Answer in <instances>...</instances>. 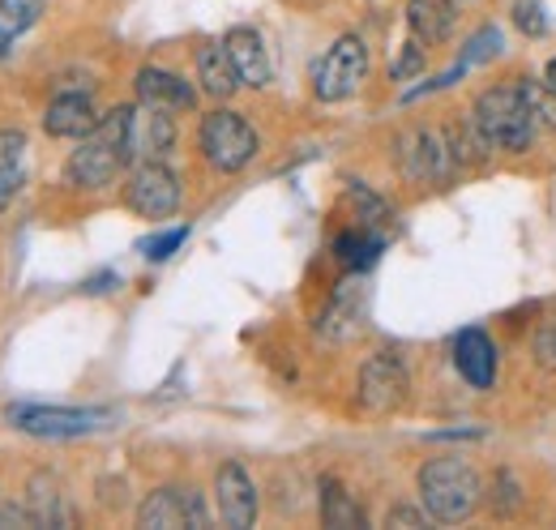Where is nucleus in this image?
Wrapping results in <instances>:
<instances>
[{"instance_id":"6ab92c4d","label":"nucleus","mask_w":556,"mask_h":530,"mask_svg":"<svg viewBox=\"0 0 556 530\" xmlns=\"http://www.w3.org/2000/svg\"><path fill=\"white\" fill-rule=\"evenodd\" d=\"M198 81H202V90H206L210 99H231L244 86L240 68H236L231 52H227V43H206L198 52Z\"/></svg>"},{"instance_id":"aec40b11","label":"nucleus","mask_w":556,"mask_h":530,"mask_svg":"<svg viewBox=\"0 0 556 530\" xmlns=\"http://www.w3.org/2000/svg\"><path fill=\"white\" fill-rule=\"evenodd\" d=\"M26 505L35 509V518H39V527H70L73 514L70 505H65V496H61V483L52 479V475H30V496H26Z\"/></svg>"},{"instance_id":"473e14b6","label":"nucleus","mask_w":556,"mask_h":530,"mask_svg":"<svg viewBox=\"0 0 556 530\" xmlns=\"http://www.w3.org/2000/svg\"><path fill=\"white\" fill-rule=\"evenodd\" d=\"M17 189H22V167H0V210L17 198Z\"/></svg>"},{"instance_id":"5701e85b","label":"nucleus","mask_w":556,"mask_h":530,"mask_svg":"<svg viewBox=\"0 0 556 530\" xmlns=\"http://www.w3.org/2000/svg\"><path fill=\"white\" fill-rule=\"evenodd\" d=\"M348 201H351V210H355V218H359V227H368V231H377V236H386V231L394 227V210L377 198L368 185L348 180Z\"/></svg>"},{"instance_id":"ddd939ff","label":"nucleus","mask_w":556,"mask_h":530,"mask_svg":"<svg viewBox=\"0 0 556 530\" xmlns=\"http://www.w3.org/2000/svg\"><path fill=\"white\" fill-rule=\"evenodd\" d=\"M454 364L471 390H492L496 381V346L484 330H463L454 342Z\"/></svg>"},{"instance_id":"6e6552de","label":"nucleus","mask_w":556,"mask_h":530,"mask_svg":"<svg viewBox=\"0 0 556 530\" xmlns=\"http://www.w3.org/2000/svg\"><path fill=\"white\" fill-rule=\"evenodd\" d=\"M399 167L416 185H445L458 172L445 132H432V129H412L399 137Z\"/></svg>"},{"instance_id":"cd10ccee","label":"nucleus","mask_w":556,"mask_h":530,"mask_svg":"<svg viewBox=\"0 0 556 530\" xmlns=\"http://www.w3.org/2000/svg\"><path fill=\"white\" fill-rule=\"evenodd\" d=\"M185 240H189V227H172V231H163V236H150V240L141 244V257H146V262H167Z\"/></svg>"},{"instance_id":"9d476101","label":"nucleus","mask_w":556,"mask_h":530,"mask_svg":"<svg viewBox=\"0 0 556 530\" xmlns=\"http://www.w3.org/2000/svg\"><path fill=\"white\" fill-rule=\"evenodd\" d=\"M407 402V368L399 355L390 351H377L372 359H364L359 368V406L372 411V415H386V411H399Z\"/></svg>"},{"instance_id":"f257e3e1","label":"nucleus","mask_w":556,"mask_h":530,"mask_svg":"<svg viewBox=\"0 0 556 530\" xmlns=\"http://www.w3.org/2000/svg\"><path fill=\"white\" fill-rule=\"evenodd\" d=\"M125 137H129V108H116L108 116H99V125L77 141V150L65 163V180L73 189H108L121 167H129V150H125Z\"/></svg>"},{"instance_id":"393cba45","label":"nucleus","mask_w":556,"mask_h":530,"mask_svg":"<svg viewBox=\"0 0 556 530\" xmlns=\"http://www.w3.org/2000/svg\"><path fill=\"white\" fill-rule=\"evenodd\" d=\"M48 0H0V30L9 39H17L22 30H30L39 17H43Z\"/></svg>"},{"instance_id":"c756f323","label":"nucleus","mask_w":556,"mask_h":530,"mask_svg":"<svg viewBox=\"0 0 556 530\" xmlns=\"http://www.w3.org/2000/svg\"><path fill=\"white\" fill-rule=\"evenodd\" d=\"M419 68H424V48H419V39H416V43H407V48H403V56L394 61L390 77H394V81H407V77L419 73Z\"/></svg>"},{"instance_id":"7c9ffc66","label":"nucleus","mask_w":556,"mask_h":530,"mask_svg":"<svg viewBox=\"0 0 556 530\" xmlns=\"http://www.w3.org/2000/svg\"><path fill=\"white\" fill-rule=\"evenodd\" d=\"M535 355H540V364H544V368H553L556 373V317L544 326V330L535 333Z\"/></svg>"},{"instance_id":"c85d7f7f","label":"nucleus","mask_w":556,"mask_h":530,"mask_svg":"<svg viewBox=\"0 0 556 530\" xmlns=\"http://www.w3.org/2000/svg\"><path fill=\"white\" fill-rule=\"evenodd\" d=\"M514 22H518V30L531 35V39L548 30V17H544V4H540V0H514Z\"/></svg>"},{"instance_id":"72a5a7b5","label":"nucleus","mask_w":556,"mask_h":530,"mask_svg":"<svg viewBox=\"0 0 556 530\" xmlns=\"http://www.w3.org/2000/svg\"><path fill=\"white\" fill-rule=\"evenodd\" d=\"M390 527H424V514L416 509H407V505H399V509H390V518H386Z\"/></svg>"},{"instance_id":"20e7f679","label":"nucleus","mask_w":556,"mask_h":530,"mask_svg":"<svg viewBox=\"0 0 556 530\" xmlns=\"http://www.w3.org/2000/svg\"><path fill=\"white\" fill-rule=\"evenodd\" d=\"M198 141H202V154H206V163L214 172H240L257 154V132H253V125L240 112H227V108L210 112L206 121H202Z\"/></svg>"},{"instance_id":"f03ea898","label":"nucleus","mask_w":556,"mask_h":530,"mask_svg":"<svg viewBox=\"0 0 556 530\" xmlns=\"http://www.w3.org/2000/svg\"><path fill=\"white\" fill-rule=\"evenodd\" d=\"M480 475L463 458H432L419 466V501L437 522H467L480 505Z\"/></svg>"},{"instance_id":"0eeeda50","label":"nucleus","mask_w":556,"mask_h":530,"mask_svg":"<svg viewBox=\"0 0 556 530\" xmlns=\"http://www.w3.org/2000/svg\"><path fill=\"white\" fill-rule=\"evenodd\" d=\"M125 201L141 218H167V214L180 210V176L163 159L134 163V176L125 185Z\"/></svg>"},{"instance_id":"c9c22d12","label":"nucleus","mask_w":556,"mask_h":530,"mask_svg":"<svg viewBox=\"0 0 556 530\" xmlns=\"http://www.w3.org/2000/svg\"><path fill=\"white\" fill-rule=\"evenodd\" d=\"M4 48H9V35H4V30H0V56H4Z\"/></svg>"},{"instance_id":"1a4fd4ad","label":"nucleus","mask_w":556,"mask_h":530,"mask_svg":"<svg viewBox=\"0 0 556 530\" xmlns=\"http://www.w3.org/2000/svg\"><path fill=\"white\" fill-rule=\"evenodd\" d=\"M138 527L146 530H185L206 527V505L198 488H154L138 509Z\"/></svg>"},{"instance_id":"a211bd4d","label":"nucleus","mask_w":556,"mask_h":530,"mask_svg":"<svg viewBox=\"0 0 556 530\" xmlns=\"http://www.w3.org/2000/svg\"><path fill=\"white\" fill-rule=\"evenodd\" d=\"M454 22H458L454 0H407V26H412V35H416L419 43H428V48L445 43L454 35Z\"/></svg>"},{"instance_id":"2f4dec72","label":"nucleus","mask_w":556,"mask_h":530,"mask_svg":"<svg viewBox=\"0 0 556 530\" xmlns=\"http://www.w3.org/2000/svg\"><path fill=\"white\" fill-rule=\"evenodd\" d=\"M9 527H39V518L30 505H0V530Z\"/></svg>"},{"instance_id":"9b49d317","label":"nucleus","mask_w":556,"mask_h":530,"mask_svg":"<svg viewBox=\"0 0 556 530\" xmlns=\"http://www.w3.org/2000/svg\"><path fill=\"white\" fill-rule=\"evenodd\" d=\"M176 146V121L167 108H129V137H125V150H129V163H150V159H163L167 150Z\"/></svg>"},{"instance_id":"4be33fe9","label":"nucleus","mask_w":556,"mask_h":530,"mask_svg":"<svg viewBox=\"0 0 556 530\" xmlns=\"http://www.w3.org/2000/svg\"><path fill=\"white\" fill-rule=\"evenodd\" d=\"M321 522L334 530L364 527V509L355 505V496H351L339 479H321Z\"/></svg>"},{"instance_id":"2eb2a0df","label":"nucleus","mask_w":556,"mask_h":530,"mask_svg":"<svg viewBox=\"0 0 556 530\" xmlns=\"http://www.w3.org/2000/svg\"><path fill=\"white\" fill-rule=\"evenodd\" d=\"M94 125H99V112H94L90 94H81V90L56 94L48 103V112H43V129L52 132V137H77L81 141Z\"/></svg>"},{"instance_id":"bb28decb","label":"nucleus","mask_w":556,"mask_h":530,"mask_svg":"<svg viewBox=\"0 0 556 530\" xmlns=\"http://www.w3.org/2000/svg\"><path fill=\"white\" fill-rule=\"evenodd\" d=\"M501 48H505V39H501V30L496 26H484L480 35H471L467 39V52H463V61L458 65H484V61H492V56H501Z\"/></svg>"},{"instance_id":"f3484780","label":"nucleus","mask_w":556,"mask_h":530,"mask_svg":"<svg viewBox=\"0 0 556 530\" xmlns=\"http://www.w3.org/2000/svg\"><path fill=\"white\" fill-rule=\"evenodd\" d=\"M359 321H364V287L348 278V282L334 291V300H330V308H326L317 333L330 338V342H348L351 333L359 330Z\"/></svg>"},{"instance_id":"412c9836","label":"nucleus","mask_w":556,"mask_h":530,"mask_svg":"<svg viewBox=\"0 0 556 530\" xmlns=\"http://www.w3.org/2000/svg\"><path fill=\"white\" fill-rule=\"evenodd\" d=\"M445 141H450V154H454V167H480L488 159V150H496L484 137V129L476 125V116L458 121L445 129Z\"/></svg>"},{"instance_id":"dca6fc26","label":"nucleus","mask_w":556,"mask_h":530,"mask_svg":"<svg viewBox=\"0 0 556 530\" xmlns=\"http://www.w3.org/2000/svg\"><path fill=\"white\" fill-rule=\"evenodd\" d=\"M227 52H231V61L240 68V81L244 86H253V90H262L266 81H270V56H266V39L253 30V26H236V30H227Z\"/></svg>"},{"instance_id":"39448f33","label":"nucleus","mask_w":556,"mask_h":530,"mask_svg":"<svg viewBox=\"0 0 556 530\" xmlns=\"http://www.w3.org/2000/svg\"><path fill=\"white\" fill-rule=\"evenodd\" d=\"M112 411H99V406H9V424L26 437H48V441H65V437H86V432H99L108 428Z\"/></svg>"},{"instance_id":"7ed1b4c3","label":"nucleus","mask_w":556,"mask_h":530,"mask_svg":"<svg viewBox=\"0 0 556 530\" xmlns=\"http://www.w3.org/2000/svg\"><path fill=\"white\" fill-rule=\"evenodd\" d=\"M471 116H476V125L484 129L488 141H492L496 150H509V154L531 150L535 125H540L535 112L527 108V94H522L518 81H514V86H492V90H484V94L476 99Z\"/></svg>"},{"instance_id":"f8f14e48","label":"nucleus","mask_w":556,"mask_h":530,"mask_svg":"<svg viewBox=\"0 0 556 530\" xmlns=\"http://www.w3.org/2000/svg\"><path fill=\"white\" fill-rule=\"evenodd\" d=\"M214 501H218V518L227 527L244 530L257 522V488L249 479V470L240 463H223L214 475Z\"/></svg>"},{"instance_id":"423d86ee","label":"nucleus","mask_w":556,"mask_h":530,"mask_svg":"<svg viewBox=\"0 0 556 530\" xmlns=\"http://www.w3.org/2000/svg\"><path fill=\"white\" fill-rule=\"evenodd\" d=\"M364 77H368V48L359 35H343L313 68V94L321 103H343L359 90Z\"/></svg>"},{"instance_id":"4468645a","label":"nucleus","mask_w":556,"mask_h":530,"mask_svg":"<svg viewBox=\"0 0 556 530\" xmlns=\"http://www.w3.org/2000/svg\"><path fill=\"white\" fill-rule=\"evenodd\" d=\"M138 99H141V103H150V108L189 112V108L198 103V90H193V86H189L180 73H172V68L146 65L138 73Z\"/></svg>"},{"instance_id":"b1692460","label":"nucleus","mask_w":556,"mask_h":530,"mask_svg":"<svg viewBox=\"0 0 556 530\" xmlns=\"http://www.w3.org/2000/svg\"><path fill=\"white\" fill-rule=\"evenodd\" d=\"M381 244H386V236H377V231H368V227H355V231H343L339 240H334V253H339V262L348 265V269H368V265L377 262V253H381Z\"/></svg>"},{"instance_id":"a878e982","label":"nucleus","mask_w":556,"mask_h":530,"mask_svg":"<svg viewBox=\"0 0 556 530\" xmlns=\"http://www.w3.org/2000/svg\"><path fill=\"white\" fill-rule=\"evenodd\" d=\"M518 86H522L527 108L535 112V121L548 125V129H556V90L553 86H548V81H535V77H518Z\"/></svg>"},{"instance_id":"f704fd0d","label":"nucleus","mask_w":556,"mask_h":530,"mask_svg":"<svg viewBox=\"0 0 556 530\" xmlns=\"http://www.w3.org/2000/svg\"><path fill=\"white\" fill-rule=\"evenodd\" d=\"M544 81H548V86L556 90V56L548 61V68H544Z\"/></svg>"}]
</instances>
